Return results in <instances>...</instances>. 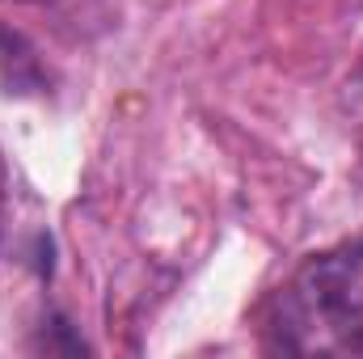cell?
I'll return each instance as SVG.
<instances>
[{
    "instance_id": "6da1fadb",
    "label": "cell",
    "mask_w": 363,
    "mask_h": 359,
    "mask_svg": "<svg viewBox=\"0 0 363 359\" xmlns=\"http://www.w3.org/2000/svg\"><path fill=\"white\" fill-rule=\"evenodd\" d=\"M271 330L283 351H363V237L296 270Z\"/></svg>"
}]
</instances>
